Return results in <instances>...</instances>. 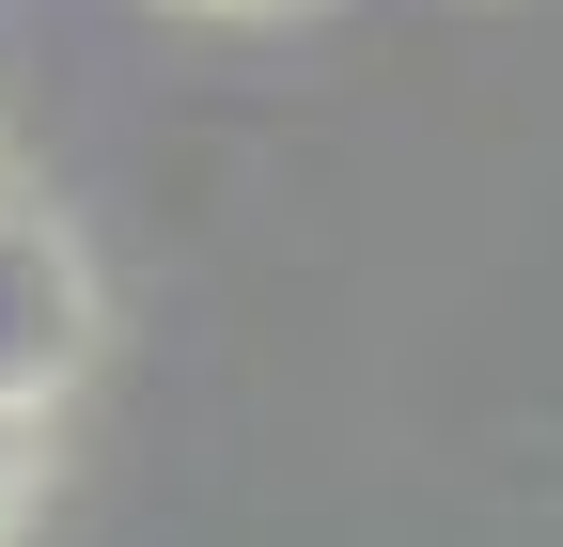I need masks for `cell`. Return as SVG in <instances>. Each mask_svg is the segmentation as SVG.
Segmentation results:
<instances>
[{
	"label": "cell",
	"mask_w": 563,
	"mask_h": 547,
	"mask_svg": "<svg viewBox=\"0 0 563 547\" xmlns=\"http://www.w3.org/2000/svg\"><path fill=\"white\" fill-rule=\"evenodd\" d=\"M95 345V282H79V250H63L47 220H16L0 203V423H32V406L79 376Z\"/></svg>",
	"instance_id": "cell-1"
},
{
	"label": "cell",
	"mask_w": 563,
	"mask_h": 547,
	"mask_svg": "<svg viewBox=\"0 0 563 547\" xmlns=\"http://www.w3.org/2000/svg\"><path fill=\"white\" fill-rule=\"evenodd\" d=\"M220 16H266V0H220Z\"/></svg>",
	"instance_id": "cell-3"
},
{
	"label": "cell",
	"mask_w": 563,
	"mask_h": 547,
	"mask_svg": "<svg viewBox=\"0 0 563 547\" xmlns=\"http://www.w3.org/2000/svg\"><path fill=\"white\" fill-rule=\"evenodd\" d=\"M32 501V423H0V516Z\"/></svg>",
	"instance_id": "cell-2"
}]
</instances>
